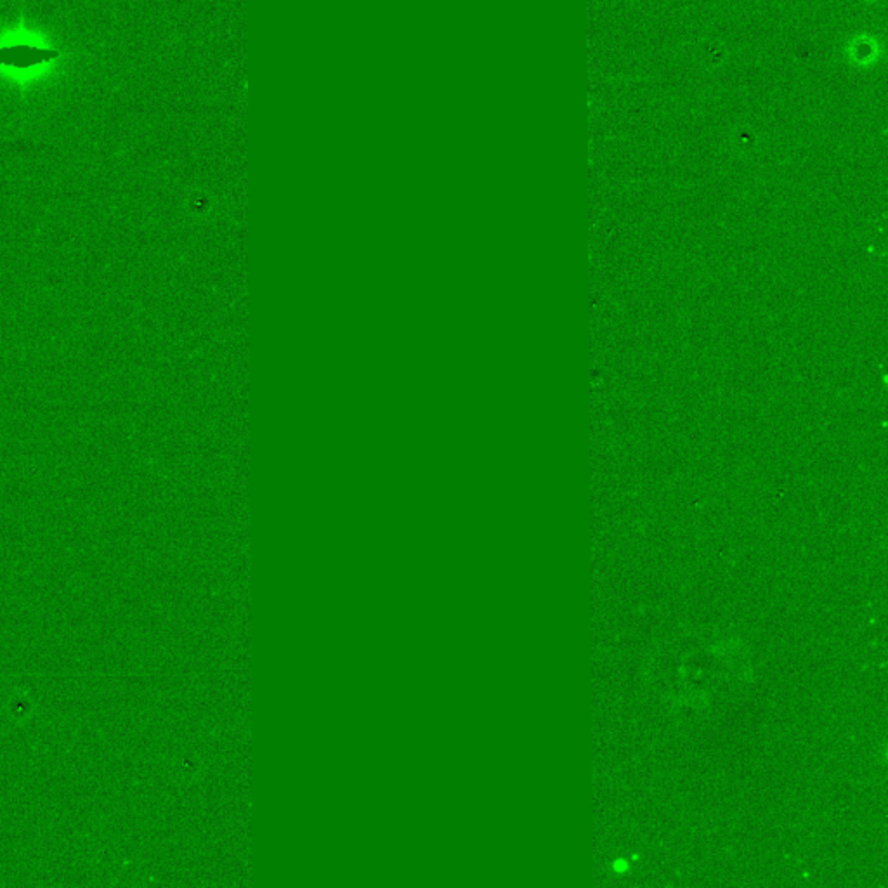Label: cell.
Instances as JSON below:
<instances>
[{
  "label": "cell",
  "instance_id": "6da1fadb",
  "mask_svg": "<svg viewBox=\"0 0 888 888\" xmlns=\"http://www.w3.org/2000/svg\"><path fill=\"white\" fill-rule=\"evenodd\" d=\"M58 51H47L40 47L21 46L2 47L0 49V65L14 66V68H30V66L42 65L46 61L58 58Z\"/></svg>",
  "mask_w": 888,
  "mask_h": 888
}]
</instances>
